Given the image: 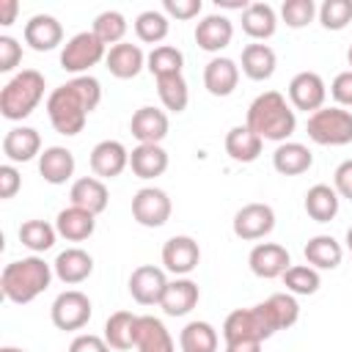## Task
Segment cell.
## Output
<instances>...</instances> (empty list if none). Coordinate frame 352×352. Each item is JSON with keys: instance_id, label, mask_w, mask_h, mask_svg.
<instances>
[{"instance_id": "obj_1", "label": "cell", "mask_w": 352, "mask_h": 352, "mask_svg": "<svg viewBox=\"0 0 352 352\" xmlns=\"http://www.w3.org/2000/svg\"><path fill=\"white\" fill-rule=\"evenodd\" d=\"M99 102H102V85L91 74H82V77H74L58 85L47 96V116H50L52 129L66 138L80 135L88 116L99 107Z\"/></svg>"}, {"instance_id": "obj_2", "label": "cell", "mask_w": 352, "mask_h": 352, "mask_svg": "<svg viewBox=\"0 0 352 352\" xmlns=\"http://www.w3.org/2000/svg\"><path fill=\"white\" fill-rule=\"evenodd\" d=\"M52 264H47L41 256H25L3 267L0 272V292L14 305H28L38 294H44L52 283Z\"/></svg>"}, {"instance_id": "obj_3", "label": "cell", "mask_w": 352, "mask_h": 352, "mask_svg": "<svg viewBox=\"0 0 352 352\" xmlns=\"http://www.w3.org/2000/svg\"><path fill=\"white\" fill-rule=\"evenodd\" d=\"M245 124L261 140L286 143L297 129V116H294V107L286 102V96L280 91H264L250 102Z\"/></svg>"}, {"instance_id": "obj_4", "label": "cell", "mask_w": 352, "mask_h": 352, "mask_svg": "<svg viewBox=\"0 0 352 352\" xmlns=\"http://www.w3.org/2000/svg\"><path fill=\"white\" fill-rule=\"evenodd\" d=\"M44 88H47V80H44L41 72H36V69L16 72L0 91V113H3V118H8V121L28 118L38 107V102L44 99Z\"/></svg>"}, {"instance_id": "obj_5", "label": "cell", "mask_w": 352, "mask_h": 352, "mask_svg": "<svg viewBox=\"0 0 352 352\" xmlns=\"http://www.w3.org/2000/svg\"><path fill=\"white\" fill-rule=\"evenodd\" d=\"M308 138L319 146H346L352 143V113L333 104L308 116Z\"/></svg>"}, {"instance_id": "obj_6", "label": "cell", "mask_w": 352, "mask_h": 352, "mask_svg": "<svg viewBox=\"0 0 352 352\" xmlns=\"http://www.w3.org/2000/svg\"><path fill=\"white\" fill-rule=\"evenodd\" d=\"M104 58H107V47L94 36V30H82V33H74L63 44V50H60V69L82 77L91 66H96Z\"/></svg>"}, {"instance_id": "obj_7", "label": "cell", "mask_w": 352, "mask_h": 352, "mask_svg": "<svg viewBox=\"0 0 352 352\" xmlns=\"http://www.w3.org/2000/svg\"><path fill=\"white\" fill-rule=\"evenodd\" d=\"M91 314H94V305L88 300L85 292L80 289H66L60 292L55 300H52V308H50V319L58 330H82L88 322H91Z\"/></svg>"}, {"instance_id": "obj_8", "label": "cell", "mask_w": 352, "mask_h": 352, "mask_svg": "<svg viewBox=\"0 0 352 352\" xmlns=\"http://www.w3.org/2000/svg\"><path fill=\"white\" fill-rule=\"evenodd\" d=\"M170 212H173V204H170L168 192L160 190V187H140L132 195V217L143 228L165 226L170 220Z\"/></svg>"}, {"instance_id": "obj_9", "label": "cell", "mask_w": 352, "mask_h": 352, "mask_svg": "<svg viewBox=\"0 0 352 352\" xmlns=\"http://www.w3.org/2000/svg\"><path fill=\"white\" fill-rule=\"evenodd\" d=\"M267 336L272 338L278 330H289L292 324H297L300 319V305H297V297L289 294V292H278V294H270L264 302L253 305Z\"/></svg>"}, {"instance_id": "obj_10", "label": "cell", "mask_w": 352, "mask_h": 352, "mask_svg": "<svg viewBox=\"0 0 352 352\" xmlns=\"http://www.w3.org/2000/svg\"><path fill=\"white\" fill-rule=\"evenodd\" d=\"M289 104L294 110H302V113H316L324 107V99H327V85L324 80L316 74V72H297L292 80H289Z\"/></svg>"}, {"instance_id": "obj_11", "label": "cell", "mask_w": 352, "mask_h": 352, "mask_svg": "<svg viewBox=\"0 0 352 352\" xmlns=\"http://www.w3.org/2000/svg\"><path fill=\"white\" fill-rule=\"evenodd\" d=\"M234 234L245 242H256V239H264L272 228H275V209L270 204H261V201H253V204H245L236 214H234V223H231Z\"/></svg>"}, {"instance_id": "obj_12", "label": "cell", "mask_w": 352, "mask_h": 352, "mask_svg": "<svg viewBox=\"0 0 352 352\" xmlns=\"http://www.w3.org/2000/svg\"><path fill=\"white\" fill-rule=\"evenodd\" d=\"M201 261V248L192 236L176 234L162 245V270L173 272L176 278H187Z\"/></svg>"}, {"instance_id": "obj_13", "label": "cell", "mask_w": 352, "mask_h": 352, "mask_svg": "<svg viewBox=\"0 0 352 352\" xmlns=\"http://www.w3.org/2000/svg\"><path fill=\"white\" fill-rule=\"evenodd\" d=\"M129 294L138 305H160L165 289H168V275L162 267L154 264H140L129 275Z\"/></svg>"}, {"instance_id": "obj_14", "label": "cell", "mask_w": 352, "mask_h": 352, "mask_svg": "<svg viewBox=\"0 0 352 352\" xmlns=\"http://www.w3.org/2000/svg\"><path fill=\"white\" fill-rule=\"evenodd\" d=\"M248 264H250V272L256 278L272 280V278H283V272L292 267V256L278 242H258V245H253Z\"/></svg>"}, {"instance_id": "obj_15", "label": "cell", "mask_w": 352, "mask_h": 352, "mask_svg": "<svg viewBox=\"0 0 352 352\" xmlns=\"http://www.w3.org/2000/svg\"><path fill=\"white\" fill-rule=\"evenodd\" d=\"M91 170L96 179H116L129 168V151L121 140H99L91 148Z\"/></svg>"}, {"instance_id": "obj_16", "label": "cell", "mask_w": 352, "mask_h": 352, "mask_svg": "<svg viewBox=\"0 0 352 352\" xmlns=\"http://www.w3.org/2000/svg\"><path fill=\"white\" fill-rule=\"evenodd\" d=\"M25 44L36 52H50L58 44H63V25L52 14H33L25 22Z\"/></svg>"}, {"instance_id": "obj_17", "label": "cell", "mask_w": 352, "mask_h": 352, "mask_svg": "<svg viewBox=\"0 0 352 352\" xmlns=\"http://www.w3.org/2000/svg\"><path fill=\"white\" fill-rule=\"evenodd\" d=\"M52 270H55V278L66 286H77L82 280L91 278L94 272V256L82 248H66L55 256L52 261Z\"/></svg>"}, {"instance_id": "obj_18", "label": "cell", "mask_w": 352, "mask_h": 352, "mask_svg": "<svg viewBox=\"0 0 352 352\" xmlns=\"http://www.w3.org/2000/svg\"><path fill=\"white\" fill-rule=\"evenodd\" d=\"M170 124H168V116L165 110L160 107H151V104H143L132 113V121H129V132L138 143H162L165 135H168Z\"/></svg>"}, {"instance_id": "obj_19", "label": "cell", "mask_w": 352, "mask_h": 352, "mask_svg": "<svg viewBox=\"0 0 352 352\" xmlns=\"http://www.w3.org/2000/svg\"><path fill=\"white\" fill-rule=\"evenodd\" d=\"M239 85V66L226 55H214L204 66V88L212 96H231Z\"/></svg>"}, {"instance_id": "obj_20", "label": "cell", "mask_w": 352, "mask_h": 352, "mask_svg": "<svg viewBox=\"0 0 352 352\" xmlns=\"http://www.w3.org/2000/svg\"><path fill=\"white\" fill-rule=\"evenodd\" d=\"M104 69L113 77H118V80H132V77H138L146 69V55H143V50L138 44L121 41V44H116V47L107 50Z\"/></svg>"}, {"instance_id": "obj_21", "label": "cell", "mask_w": 352, "mask_h": 352, "mask_svg": "<svg viewBox=\"0 0 352 352\" xmlns=\"http://www.w3.org/2000/svg\"><path fill=\"white\" fill-rule=\"evenodd\" d=\"M234 38V25L223 14H209L195 25V44L204 52H220L231 44Z\"/></svg>"}, {"instance_id": "obj_22", "label": "cell", "mask_w": 352, "mask_h": 352, "mask_svg": "<svg viewBox=\"0 0 352 352\" xmlns=\"http://www.w3.org/2000/svg\"><path fill=\"white\" fill-rule=\"evenodd\" d=\"M201 300V289L195 280L190 278H176V280H168V289L160 300V308L168 314V316H187Z\"/></svg>"}, {"instance_id": "obj_23", "label": "cell", "mask_w": 352, "mask_h": 352, "mask_svg": "<svg viewBox=\"0 0 352 352\" xmlns=\"http://www.w3.org/2000/svg\"><path fill=\"white\" fill-rule=\"evenodd\" d=\"M3 154L14 162H30L33 157H41V135L33 126H14L3 138Z\"/></svg>"}, {"instance_id": "obj_24", "label": "cell", "mask_w": 352, "mask_h": 352, "mask_svg": "<svg viewBox=\"0 0 352 352\" xmlns=\"http://www.w3.org/2000/svg\"><path fill=\"white\" fill-rule=\"evenodd\" d=\"M69 201L72 206H80L91 214H102L107 209V201H110V192H107V184L96 176H80L72 190H69Z\"/></svg>"}, {"instance_id": "obj_25", "label": "cell", "mask_w": 352, "mask_h": 352, "mask_svg": "<svg viewBox=\"0 0 352 352\" xmlns=\"http://www.w3.org/2000/svg\"><path fill=\"white\" fill-rule=\"evenodd\" d=\"M275 66H278V55L270 44H264V41L245 44V50H242V74L248 80L264 82L275 74Z\"/></svg>"}, {"instance_id": "obj_26", "label": "cell", "mask_w": 352, "mask_h": 352, "mask_svg": "<svg viewBox=\"0 0 352 352\" xmlns=\"http://www.w3.org/2000/svg\"><path fill=\"white\" fill-rule=\"evenodd\" d=\"M74 154L66 146H47L38 157V173L47 184H66L74 176Z\"/></svg>"}, {"instance_id": "obj_27", "label": "cell", "mask_w": 352, "mask_h": 352, "mask_svg": "<svg viewBox=\"0 0 352 352\" xmlns=\"http://www.w3.org/2000/svg\"><path fill=\"white\" fill-rule=\"evenodd\" d=\"M129 168L138 179H157L168 170V151L160 143H138L129 151Z\"/></svg>"}, {"instance_id": "obj_28", "label": "cell", "mask_w": 352, "mask_h": 352, "mask_svg": "<svg viewBox=\"0 0 352 352\" xmlns=\"http://www.w3.org/2000/svg\"><path fill=\"white\" fill-rule=\"evenodd\" d=\"M55 228H58V236H63L66 242H85L96 231V214L80 206H66L58 212Z\"/></svg>"}, {"instance_id": "obj_29", "label": "cell", "mask_w": 352, "mask_h": 352, "mask_svg": "<svg viewBox=\"0 0 352 352\" xmlns=\"http://www.w3.org/2000/svg\"><path fill=\"white\" fill-rule=\"evenodd\" d=\"M223 338L226 341H242V338H256V341H267V330L256 314V308H236L226 316L223 322Z\"/></svg>"}, {"instance_id": "obj_30", "label": "cell", "mask_w": 352, "mask_h": 352, "mask_svg": "<svg viewBox=\"0 0 352 352\" xmlns=\"http://www.w3.org/2000/svg\"><path fill=\"white\" fill-rule=\"evenodd\" d=\"M135 349L138 352H173V338L162 319L157 316H138L135 327Z\"/></svg>"}, {"instance_id": "obj_31", "label": "cell", "mask_w": 352, "mask_h": 352, "mask_svg": "<svg viewBox=\"0 0 352 352\" xmlns=\"http://www.w3.org/2000/svg\"><path fill=\"white\" fill-rule=\"evenodd\" d=\"M264 148V140L248 126V124H239V126H231L228 135H226V154L234 160V162H256L258 154Z\"/></svg>"}, {"instance_id": "obj_32", "label": "cell", "mask_w": 352, "mask_h": 352, "mask_svg": "<svg viewBox=\"0 0 352 352\" xmlns=\"http://www.w3.org/2000/svg\"><path fill=\"white\" fill-rule=\"evenodd\" d=\"M311 165H314V154H311V148L302 146V143L286 140V143H278V148L272 151V168H275L280 176H300V173H305Z\"/></svg>"}, {"instance_id": "obj_33", "label": "cell", "mask_w": 352, "mask_h": 352, "mask_svg": "<svg viewBox=\"0 0 352 352\" xmlns=\"http://www.w3.org/2000/svg\"><path fill=\"white\" fill-rule=\"evenodd\" d=\"M242 30L245 36H250L253 41H267L275 36L278 30V16L275 8L270 3H250L242 11Z\"/></svg>"}, {"instance_id": "obj_34", "label": "cell", "mask_w": 352, "mask_h": 352, "mask_svg": "<svg viewBox=\"0 0 352 352\" xmlns=\"http://www.w3.org/2000/svg\"><path fill=\"white\" fill-rule=\"evenodd\" d=\"M302 256L314 270H336L341 264V258H344V248L330 234H316V236H311L305 242Z\"/></svg>"}, {"instance_id": "obj_35", "label": "cell", "mask_w": 352, "mask_h": 352, "mask_svg": "<svg viewBox=\"0 0 352 352\" xmlns=\"http://www.w3.org/2000/svg\"><path fill=\"white\" fill-rule=\"evenodd\" d=\"M302 206H305V212H308L311 220H316V223H330V220L338 214L341 195H338L336 187H330V184H314V187H308Z\"/></svg>"}, {"instance_id": "obj_36", "label": "cell", "mask_w": 352, "mask_h": 352, "mask_svg": "<svg viewBox=\"0 0 352 352\" xmlns=\"http://www.w3.org/2000/svg\"><path fill=\"white\" fill-rule=\"evenodd\" d=\"M179 346L182 352H217L220 346V336L217 330L204 322V319H192L182 327L179 333Z\"/></svg>"}, {"instance_id": "obj_37", "label": "cell", "mask_w": 352, "mask_h": 352, "mask_svg": "<svg viewBox=\"0 0 352 352\" xmlns=\"http://www.w3.org/2000/svg\"><path fill=\"white\" fill-rule=\"evenodd\" d=\"M135 327H138V314L132 311H116L104 322V341L110 349H132L135 346Z\"/></svg>"}, {"instance_id": "obj_38", "label": "cell", "mask_w": 352, "mask_h": 352, "mask_svg": "<svg viewBox=\"0 0 352 352\" xmlns=\"http://www.w3.org/2000/svg\"><path fill=\"white\" fill-rule=\"evenodd\" d=\"M146 69L154 74V80L160 77H170V74H182L184 69V55L179 47L173 44H160L146 55Z\"/></svg>"}, {"instance_id": "obj_39", "label": "cell", "mask_w": 352, "mask_h": 352, "mask_svg": "<svg viewBox=\"0 0 352 352\" xmlns=\"http://www.w3.org/2000/svg\"><path fill=\"white\" fill-rule=\"evenodd\" d=\"M168 30H170V19L165 16V11H140L135 16V36L143 41V44H157L168 38Z\"/></svg>"}, {"instance_id": "obj_40", "label": "cell", "mask_w": 352, "mask_h": 352, "mask_svg": "<svg viewBox=\"0 0 352 352\" xmlns=\"http://www.w3.org/2000/svg\"><path fill=\"white\" fill-rule=\"evenodd\" d=\"M157 94L165 110L170 113H184L190 104V88L184 74H170V77H160L157 80Z\"/></svg>"}, {"instance_id": "obj_41", "label": "cell", "mask_w": 352, "mask_h": 352, "mask_svg": "<svg viewBox=\"0 0 352 352\" xmlns=\"http://www.w3.org/2000/svg\"><path fill=\"white\" fill-rule=\"evenodd\" d=\"M55 236H58V228L47 220H25L19 226V242L28 250H33V256L50 250L55 245Z\"/></svg>"}, {"instance_id": "obj_42", "label": "cell", "mask_w": 352, "mask_h": 352, "mask_svg": "<svg viewBox=\"0 0 352 352\" xmlns=\"http://www.w3.org/2000/svg\"><path fill=\"white\" fill-rule=\"evenodd\" d=\"M94 36L104 44V47H116V44H121L124 41V36H126V30H129V25H126V16L121 14V11H102V14H96V19H94Z\"/></svg>"}, {"instance_id": "obj_43", "label": "cell", "mask_w": 352, "mask_h": 352, "mask_svg": "<svg viewBox=\"0 0 352 352\" xmlns=\"http://www.w3.org/2000/svg\"><path fill=\"white\" fill-rule=\"evenodd\" d=\"M283 286L289 294H316L322 286L319 270H314L311 264H292L283 272Z\"/></svg>"}, {"instance_id": "obj_44", "label": "cell", "mask_w": 352, "mask_h": 352, "mask_svg": "<svg viewBox=\"0 0 352 352\" xmlns=\"http://www.w3.org/2000/svg\"><path fill=\"white\" fill-rule=\"evenodd\" d=\"M316 14H319V8L314 0H283V6H280V19L286 22V28H294V30L311 25Z\"/></svg>"}, {"instance_id": "obj_45", "label": "cell", "mask_w": 352, "mask_h": 352, "mask_svg": "<svg viewBox=\"0 0 352 352\" xmlns=\"http://www.w3.org/2000/svg\"><path fill=\"white\" fill-rule=\"evenodd\" d=\"M319 22L327 30H344L352 22V0H324L319 6Z\"/></svg>"}, {"instance_id": "obj_46", "label": "cell", "mask_w": 352, "mask_h": 352, "mask_svg": "<svg viewBox=\"0 0 352 352\" xmlns=\"http://www.w3.org/2000/svg\"><path fill=\"white\" fill-rule=\"evenodd\" d=\"M330 96L336 99V104L338 107H352V69H346V72H338L336 77H333V82H330Z\"/></svg>"}, {"instance_id": "obj_47", "label": "cell", "mask_w": 352, "mask_h": 352, "mask_svg": "<svg viewBox=\"0 0 352 352\" xmlns=\"http://www.w3.org/2000/svg\"><path fill=\"white\" fill-rule=\"evenodd\" d=\"M22 60V44L14 36H0V72H14Z\"/></svg>"}, {"instance_id": "obj_48", "label": "cell", "mask_w": 352, "mask_h": 352, "mask_svg": "<svg viewBox=\"0 0 352 352\" xmlns=\"http://www.w3.org/2000/svg\"><path fill=\"white\" fill-rule=\"evenodd\" d=\"M201 8H204L201 0H162L165 16H173V19H192L201 14Z\"/></svg>"}, {"instance_id": "obj_49", "label": "cell", "mask_w": 352, "mask_h": 352, "mask_svg": "<svg viewBox=\"0 0 352 352\" xmlns=\"http://www.w3.org/2000/svg\"><path fill=\"white\" fill-rule=\"evenodd\" d=\"M19 187H22V176H19V170H16L11 162L0 165V198H3V201L14 198V195L19 192Z\"/></svg>"}, {"instance_id": "obj_50", "label": "cell", "mask_w": 352, "mask_h": 352, "mask_svg": "<svg viewBox=\"0 0 352 352\" xmlns=\"http://www.w3.org/2000/svg\"><path fill=\"white\" fill-rule=\"evenodd\" d=\"M69 352H110V344L104 341V336H94V333H80L72 338Z\"/></svg>"}, {"instance_id": "obj_51", "label": "cell", "mask_w": 352, "mask_h": 352, "mask_svg": "<svg viewBox=\"0 0 352 352\" xmlns=\"http://www.w3.org/2000/svg\"><path fill=\"white\" fill-rule=\"evenodd\" d=\"M333 187L341 198H349L352 201V160H344L336 173H333Z\"/></svg>"}, {"instance_id": "obj_52", "label": "cell", "mask_w": 352, "mask_h": 352, "mask_svg": "<svg viewBox=\"0 0 352 352\" xmlns=\"http://www.w3.org/2000/svg\"><path fill=\"white\" fill-rule=\"evenodd\" d=\"M16 11H19V3L16 0H0V25L8 28L16 22Z\"/></svg>"}, {"instance_id": "obj_53", "label": "cell", "mask_w": 352, "mask_h": 352, "mask_svg": "<svg viewBox=\"0 0 352 352\" xmlns=\"http://www.w3.org/2000/svg\"><path fill=\"white\" fill-rule=\"evenodd\" d=\"M226 352H261V341H256V338L226 341Z\"/></svg>"}, {"instance_id": "obj_54", "label": "cell", "mask_w": 352, "mask_h": 352, "mask_svg": "<svg viewBox=\"0 0 352 352\" xmlns=\"http://www.w3.org/2000/svg\"><path fill=\"white\" fill-rule=\"evenodd\" d=\"M214 6L217 8H239V11H245L250 3L248 0H214Z\"/></svg>"}, {"instance_id": "obj_55", "label": "cell", "mask_w": 352, "mask_h": 352, "mask_svg": "<svg viewBox=\"0 0 352 352\" xmlns=\"http://www.w3.org/2000/svg\"><path fill=\"white\" fill-rule=\"evenodd\" d=\"M0 352H28V349H19V346H3Z\"/></svg>"}, {"instance_id": "obj_56", "label": "cell", "mask_w": 352, "mask_h": 352, "mask_svg": "<svg viewBox=\"0 0 352 352\" xmlns=\"http://www.w3.org/2000/svg\"><path fill=\"white\" fill-rule=\"evenodd\" d=\"M346 248H349V253H352V228L346 231Z\"/></svg>"}, {"instance_id": "obj_57", "label": "cell", "mask_w": 352, "mask_h": 352, "mask_svg": "<svg viewBox=\"0 0 352 352\" xmlns=\"http://www.w3.org/2000/svg\"><path fill=\"white\" fill-rule=\"evenodd\" d=\"M346 63H349V69H352V44H349V50H346Z\"/></svg>"}]
</instances>
